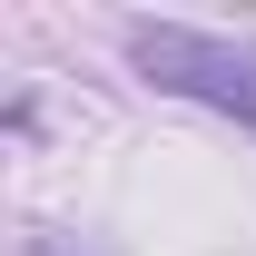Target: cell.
<instances>
[{"label": "cell", "instance_id": "obj_1", "mask_svg": "<svg viewBox=\"0 0 256 256\" xmlns=\"http://www.w3.org/2000/svg\"><path fill=\"white\" fill-rule=\"evenodd\" d=\"M128 60H138V79H158V89L197 98V108H217L256 138V50L188 30V20H128Z\"/></svg>", "mask_w": 256, "mask_h": 256}, {"label": "cell", "instance_id": "obj_2", "mask_svg": "<svg viewBox=\"0 0 256 256\" xmlns=\"http://www.w3.org/2000/svg\"><path fill=\"white\" fill-rule=\"evenodd\" d=\"M30 256H69V246H60V236H40V246H30Z\"/></svg>", "mask_w": 256, "mask_h": 256}]
</instances>
